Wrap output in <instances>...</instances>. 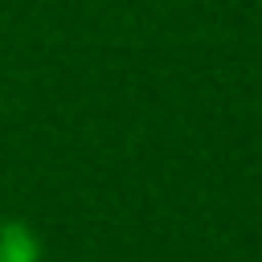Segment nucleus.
Wrapping results in <instances>:
<instances>
[{"label":"nucleus","instance_id":"1","mask_svg":"<svg viewBox=\"0 0 262 262\" xmlns=\"http://www.w3.org/2000/svg\"><path fill=\"white\" fill-rule=\"evenodd\" d=\"M41 254H45V246L29 221H20V217L0 221V262H41Z\"/></svg>","mask_w":262,"mask_h":262}]
</instances>
